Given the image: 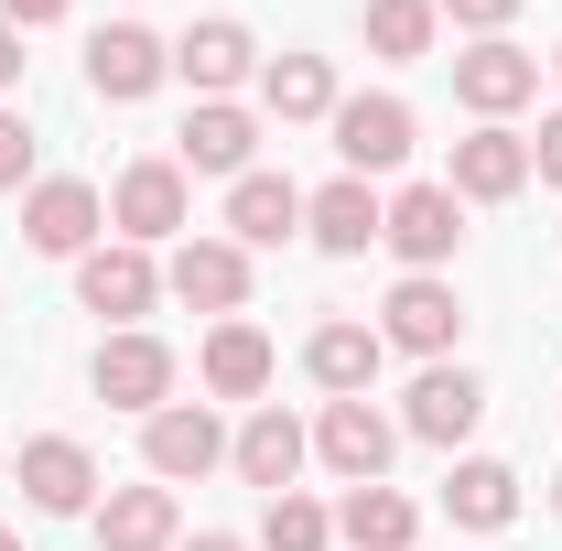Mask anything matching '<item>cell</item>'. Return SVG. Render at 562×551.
Instances as JSON below:
<instances>
[{
  "instance_id": "cell-36",
  "label": "cell",
  "mask_w": 562,
  "mask_h": 551,
  "mask_svg": "<svg viewBox=\"0 0 562 551\" xmlns=\"http://www.w3.org/2000/svg\"><path fill=\"white\" fill-rule=\"evenodd\" d=\"M552 508H562V476H552Z\"/></svg>"
},
{
  "instance_id": "cell-29",
  "label": "cell",
  "mask_w": 562,
  "mask_h": 551,
  "mask_svg": "<svg viewBox=\"0 0 562 551\" xmlns=\"http://www.w3.org/2000/svg\"><path fill=\"white\" fill-rule=\"evenodd\" d=\"M22 173H33V131L0 109V195H22Z\"/></svg>"
},
{
  "instance_id": "cell-5",
  "label": "cell",
  "mask_w": 562,
  "mask_h": 551,
  "mask_svg": "<svg viewBox=\"0 0 562 551\" xmlns=\"http://www.w3.org/2000/svg\"><path fill=\"white\" fill-rule=\"evenodd\" d=\"M22 238H33L44 260H87V238H98V184H76V173L33 184V195H22Z\"/></svg>"
},
{
  "instance_id": "cell-28",
  "label": "cell",
  "mask_w": 562,
  "mask_h": 551,
  "mask_svg": "<svg viewBox=\"0 0 562 551\" xmlns=\"http://www.w3.org/2000/svg\"><path fill=\"white\" fill-rule=\"evenodd\" d=\"M368 44L390 66H412L422 44H432V0H368Z\"/></svg>"
},
{
  "instance_id": "cell-2",
  "label": "cell",
  "mask_w": 562,
  "mask_h": 551,
  "mask_svg": "<svg viewBox=\"0 0 562 551\" xmlns=\"http://www.w3.org/2000/svg\"><path fill=\"white\" fill-rule=\"evenodd\" d=\"M162 292L195 303V314H238V303H249V249H238V238H184L173 271H162Z\"/></svg>"
},
{
  "instance_id": "cell-22",
  "label": "cell",
  "mask_w": 562,
  "mask_h": 551,
  "mask_svg": "<svg viewBox=\"0 0 562 551\" xmlns=\"http://www.w3.org/2000/svg\"><path fill=\"white\" fill-rule=\"evenodd\" d=\"M98 541L109 551H173V486H120L98 508Z\"/></svg>"
},
{
  "instance_id": "cell-21",
  "label": "cell",
  "mask_w": 562,
  "mask_h": 551,
  "mask_svg": "<svg viewBox=\"0 0 562 551\" xmlns=\"http://www.w3.org/2000/svg\"><path fill=\"white\" fill-rule=\"evenodd\" d=\"M206 390L216 401H260V390H271V336L227 314V325L206 336Z\"/></svg>"
},
{
  "instance_id": "cell-35",
  "label": "cell",
  "mask_w": 562,
  "mask_h": 551,
  "mask_svg": "<svg viewBox=\"0 0 562 551\" xmlns=\"http://www.w3.org/2000/svg\"><path fill=\"white\" fill-rule=\"evenodd\" d=\"M0 551H22V541H11V530H0Z\"/></svg>"
},
{
  "instance_id": "cell-14",
  "label": "cell",
  "mask_w": 562,
  "mask_h": 551,
  "mask_svg": "<svg viewBox=\"0 0 562 551\" xmlns=\"http://www.w3.org/2000/svg\"><path fill=\"white\" fill-rule=\"evenodd\" d=\"M151 292H162V271H151L140 249H87V260H76V303H87V314H120V325H131V314H151Z\"/></svg>"
},
{
  "instance_id": "cell-11",
  "label": "cell",
  "mask_w": 562,
  "mask_h": 551,
  "mask_svg": "<svg viewBox=\"0 0 562 551\" xmlns=\"http://www.w3.org/2000/svg\"><path fill=\"white\" fill-rule=\"evenodd\" d=\"M390 443H401V432L368 412V401H325V421H314V454H325V465H336L347 486H379Z\"/></svg>"
},
{
  "instance_id": "cell-19",
  "label": "cell",
  "mask_w": 562,
  "mask_h": 551,
  "mask_svg": "<svg viewBox=\"0 0 562 551\" xmlns=\"http://www.w3.org/2000/svg\"><path fill=\"white\" fill-rule=\"evenodd\" d=\"M303 227H314V249H336V260H347V249H368V238H379V227H390V206H379V195H368V184H325V195H303Z\"/></svg>"
},
{
  "instance_id": "cell-27",
  "label": "cell",
  "mask_w": 562,
  "mask_h": 551,
  "mask_svg": "<svg viewBox=\"0 0 562 551\" xmlns=\"http://www.w3.org/2000/svg\"><path fill=\"white\" fill-rule=\"evenodd\" d=\"M325 541H336V519H325L314 497H292V486H281L271 508H260V551H325Z\"/></svg>"
},
{
  "instance_id": "cell-12",
  "label": "cell",
  "mask_w": 562,
  "mask_h": 551,
  "mask_svg": "<svg viewBox=\"0 0 562 551\" xmlns=\"http://www.w3.org/2000/svg\"><path fill=\"white\" fill-rule=\"evenodd\" d=\"M454 98H465L476 120H508L519 98H541V66H530L519 44H497V33H487L476 55H454Z\"/></svg>"
},
{
  "instance_id": "cell-1",
  "label": "cell",
  "mask_w": 562,
  "mask_h": 551,
  "mask_svg": "<svg viewBox=\"0 0 562 551\" xmlns=\"http://www.w3.org/2000/svg\"><path fill=\"white\" fill-rule=\"evenodd\" d=\"M412 271H443L454 260V238H465V206H454V184H412V195H390V227H379Z\"/></svg>"
},
{
  "instance_id": "cell-16",
  "label": "cell",
  "mask_w": 562,
  "mask_h": 551,
  "mask_svg": "<svg viewBox=\"0 0 562 551\" xmlns=\"http://www.w3.org/2000/svg\"><path fill=\"white\" fill-rule=\"evenodd\" d=\"M379 357H390V336H379V325H314V346H303V368H314L336 401H368Z\"/></svg>"
},
{
  "instance_id": "cell-7",
  "label": "cell",
  "mask_w": 562,
  "mask_h": 551,
  "mask_svg": "<svg viewBox=\"0 0 562 551\" xmlns=\"http://www.w3.org/2000/svg\"><path fill=\"white\" fill-rule=\"evenodd\" d=\"M98 401L162 412V401H173V346H162V336H109V346H98Z\"/></svg>"
},
{
  "instance_id": "cell-24",
  "label": "cell",
  "mask_w": 562,
  "mask_h": 551,
  "mask_svg": "<svg viewBox=\"0 0 562 551\" xmlns=\"http://www.w3.org/2000/svg\"><path fill=\"white\" fill-rule=\"evenodd\" d=\"M412 497H390V486H347V508H336V541L357 551H412Z\"/></svg>"
},
{
  "instance_id": "cell-9",
  "label": "cell",
  "mask_w": 562,
  "mask_h": 551,
  "mask_svg": "<svg viewBox=\"0 0 562 551\" xmlns=\"http://www.w3.org/2000/svg\"><path fill=\"white\" fill-rule=\"evenodd\" d=\"M109 216H120V238H131V249L173 238V227H184V162H131V173H120V195H109Z\"/></svg>"
},
{
  "instance_id": "cell-13",
  "label": "cell",
  "mask_w": 562,
  "mask_h": 551,
  "mask_svg": "<svg viewBox=\"0 0 562 551\" xmlns=\"http://www.w3.org/2000/svg\"><path fill=\"white\" fill-rule=\"evenodd\" d=\"M87 486H98V465H87V443H76V432L22 443V497H33L44 519H76V508H87Z\"/></svg>"
},
{
  "instance_id": "cell-18",
  "label": "cell",
  "mask_w": 562,
  "mask_h": 551,
  "mask_svg": "<svg viewBox=\"0 0 562 551\" xmlns=\"http://www.w3.org/2000/svg\"><path fill=\"white\" fill-rule=\"evenodd\" d=\"M227 227H238V249H281V238L303 227V195H292L281 173H238V184H227Z\"/></svg>"
},
{
  "instance_id": "cell-8",
  "label": "cell",
  "mask_w": 562,
  "mask_h": 551,
  "mask_svg": "<svg viewBox=\"0 0 562 551\" xmlns=\"http://www.w3.org/2000/svg\"><path fill=\"white\" fill-rule=\"evenodd\" d=\"M140 454H151V476H162V486H184V476H206L216 454H227V432H216V412L162 401V412L140 421Z\"/></svg>"
},
{
  "instance_id": "cell-31",
  "label": "cell",
  "mask_w": 562,
  "mask_h": 551,
  "mask_svg": "<svg viewBox=\"0 0 562 551\" xmlns=\"http://www.w3.org/2000/svg\"><path fill=\"white\" fill-rule=\"evenodd\" d=\"M0 22H11V33H33V22H66V0H0Z\"/></svg>"
},
{
  "instance_id": "cell-10",
  "label": "cell",
  "mask_w": 562,
  "mask_h": 551,
  "mask_svg": "<svg viewBox=\"0 0 562 551\" xmlns=\"http://www.w3.org/2000/svg\"><path fill=\"white\" fill-rule=\"evenodd\" d=\"M379 314H390L379 336H390V346H412V357H443V346L465 336V303H454V292H443L432 271H412L401 292H390V303H379Z\"/></svg>"
},
{
  "instance_id": "cell-25",
  "label": "cell",
  "mask_w": 562,
  "mask_h": 551,
  "mask_svg": "<svg viewBox=\"0 0 562 551\" xmlns=\"http://www.w3.org/2000/svg\"><path fill=\"white\" fill-rule=\"evenodd\" d=\"M443 508H454L465 530H508V519H519V476L476 454V465H454V476H443Z\"/></svg>"
},
{
  "instance_id": "cell-23",
  "label": "cell",
  "mask_w": 562,
  "mask_h": 551,
  "mask_svg": "<svg viewBox=\"0 0 562 551\" xmlns=\"http://www.w3.org/2000/svg\"><path fill=\"white\" fill-rule=\"evenodd\" d=\"M173 76L206 87V98H227V87L249 76V33H238V22H195V33L173 44Z\"/></svg>"
},
{
  "instance_id": "cell-17",
  "label": "cell",
  "mask_w": 562,
  "mask_h": 551,
  "mask_svg": "<svg viewBox=\"0 0 562 551\" xmlns=\"http://www.w3.org/2000/svg\"><path fill=\"white\" fill-rule=\"evenodd\" d=\"M184 173H249V151H260V120L249 109H227V98H206L195 120H184Z\"/></svg>"
},
{
  "instance_id": "cell-34",
  "label": "cell",
  "mask_w": 562,
  "mask_h": 551,
  "mask_svg": "<svg viewBox=\"0 0 562 551\" xmlns=\"http://www.w3.org/2000/svg\"><path fill=\"white\" fill-rule=\"evenodd\" d=\"M184 551H249V541H227V530H206V541H184Z\"/></svg>"
},
{
  "instance_id": "cell-37",
  "label": "cell",
  "mask_w": 562,
  "mask_h": 551,
  "mask_svg": "<svg viewBox=\"0 0 562 551\" xmlns=\"http://www.w3.org/2000/svg\"><path fill=\"white\" fill-rule=\"evenodd\" d=\"M552 66H562V55H552Z\"/></svg>"
},
{
  "instance_id": "cell-15",
  "label": "cell",
  "mask_w": 562,
  "mask_h": 551,
  "mask_svg": "<svg viewBox=\"0 0 562 551\" xmlns=\"http://www.w3.org/2000/svg\"><path fill=\"white\" fill-rule=\"evenodd\" d=\"M476 412H487V390H476V379H465V368H422L412 379V432L422 443H465V432H476Z\"/></svg>"
},
{
  "instance_id": "cell-30",
  "label": "cell",
  "mask_w": 562,
  "mask_h": 551,
  "mask_svg": "<svg viewBox=\"0 0 562 551\" xmlns=\"http://www.w3.org/2000/svg\"><path fill=\"white\" fill-rule=\"evenodd\" d=\"M530 173H541V184H562V120H541V140H530Z\"/></svg>"
},
{
  "instance_id": "cell-20",
  "label": "cell",
  "mask_w": 562,
  "mask_h": 551,
  "mask_svg": "<svg viewBox=\"0 0 562 551\" xmlns=\"http://www.w3.org/2000/svg\"><path fill=\"white\" fill-rule=\"evenodd\" d=\"M227 454H238V476H249V486H271V497H281V486L303 476L314 443H303V421H292V412H249V432H238Z\"/></svg>"
},
{
  "instance_id": "cell-32",
  "label": "cell",
  "mask_w": 562,
  "mask_h": 551,
  "mask_svg": "<svg viewBox=\"0 0 562 551\" xmlns=\"http://www.w3.org/2000/svg\"><path fill=\"white\" fill-rule=\"evenodd\" d=\"M443 11H454V22H476V33H497V22H508L519 0H443Z\"/></svg>"
},
{
  "instance_id": "cell-26",
  "label": "cell",
  "mask_w": 562,
  "mask_h": 551,
  "mask_svg": "<svg viewBox=\"0 0 562 551\" xmlns=\"http://www.w3.org/2000/svg\"><path fill=\"white\" fill-rule=\"evenodd\" d=\"M260 98H271V120H336V76H325V55H281V66H260Z\"/></svg>"
},
{
  "instance_id": "cell-33",
  "label": "cell",
  "mask_w": 562,
  "mask_h": 551,
  "mask_svg": "<svg viewBox=\"0 0 562 551\" xmlns=\"http://www.w3.org/2000/svg\"><path fill=\"white\" fill-rule=\"evenodd\" d=\"M11 76H22V33L0 22V87H11Z\"/></svg>"
},
{
  "instance_id": "cell-3",
  "label": "cell",
  "mask_w": 562,
  "mask_h": 551,
  "mask_svg": "<svg viewBox=\"0 0 562 551\" xmlns=\"http://www.w3.org/2000/svg\"><path fill=\"white\" fill-rule=\"evenodd\" d=\"M336 151H347V173H390V162H412V109L401 98H336Z\"/></svg>"
},
{
  "instance_id": "cell-6",
  "label": "cell",
  "mask_w": 562,
  "mask_h": 551,
  "mask_svg": "<svg viewBox=\"0 0 562 551\" xmlns=\"http://www.w3.org/2000/svg\"><path fill=\"white\" fill-rule=\"evenodd\" d=\"M519 184H530V140H519V131L487 120L476 140H454V206H508Z\"/></svg>"
},
{
  "instance_id": "cell-4",
  "label": "cell",
  "mask_w": 562,
  "mask_h": 551,
  "mask_svg": "<svg viewBox=\"0 0 562 551\" xmlns=\"http://www.w3.org/2000/svg\"><path fill=\"white\" fill-rule=\"evenodd\" d=\"M162 76H173V55H162V33H140V22H109V33L87 44V87H98V98H120V109L151 98Z\"/></svg>"
}]
</instances>
